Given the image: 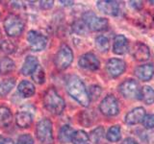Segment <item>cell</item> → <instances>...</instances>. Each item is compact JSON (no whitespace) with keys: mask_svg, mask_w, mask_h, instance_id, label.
Instances as JSON below:
<instances>
[{"mask_svg":"<svg viewBox=\"0 0 154 144\" xmlns=\"http://www.w3.org/2000/svg\"><path fill=\"white\" fill-rule=\"evenodd\" d=\"M27 41L33 51H42L47 45V38L37 31H29L27 34Z\"/></svg>","mask_w":154,"mask_h":144,"instance_id":"cell-9","label":"cell"},{"mask_svg":"<svg viewBox=\"0 0 154 144\" xmlns=\"http://www.w3.org/2000/svg\"><path fill=\"white\" fill-rule=\"evenodd\" d=\"M63 5H65V6H71L72 4H73V1H60Z\"/></svg>","mask_w":154,"mask_h":144,"instance_id":"cell-38","label":"cell"},{"mask_svg":"<svg viewBox=\"0 0 154 144\" xmlns=\"http://www.w3.org/2000/svg\"><path fill=\"white\" fill-rule=\"evenodd\" d=\"M122 144H139L134 138L132 137H128V138H125L124 140L122 142Z\"/></svg>","mask_w":154,"mask_h":144,"instance_id":"cell-37","label":"cell"},{"mask_svg":"<svg viewBox=\"0 0 154 144\" xmlns=\"http://www.w3.org/2000/svg\"><path fill=\"white\" fill-rule=\"evenodd\" d=\"M13 114L9 108L1 106L0 107V128H6L12 123Z\"/></svg>","mask_w":154,"mask_h":144,"instance_id":"cell-20","label":"cell"},{"mask_svg":"<svg viewBox=\"0 0 154 144\" xmlns=\"http://www.w3.org/2000/svg\"><path fill=\"white\" fill-rule=\"evenodd\" d=\"M131 53L133 58L138 62H146L150 58V51L147 45L143 42H136L132 46Z\"/></svg>","mask_w":154,"mask_h":144,"instance_id":"cell-13","label":"cell"},{"mask_svg":"<svg viewBox=\"0 0 154 144\" xmlns=\"http://www.w3.org/2000/svg\"><path fill=\"white\" fill-rule=\"evenodd\" d=\"M4 29L9 37H17L24 30V22L17 14H10L4 20Z\"/></svg>","mask_w":154,"mask_h":144,"instance_id":"cell-3","label":"cell"},{"mask_svg":"<svg viewBox=\"0 0 154 144\" xmlns=\"http://www.w3.org/2000/svg\"><path fill=\"white\" fill-rule=\"evenodd\" d=\"M14 84L16 82L14 78H8L0 82V96L7 95L14 86Z\"/></svg>","mask_w":154,"mask_h":144,"instance_id":"cell-25","label":"cell"},{"mask_svg":"<svg viewBox=\"0 0 154 144\" xmlns=\"http://www.w3.org/2000/svg\"><path fill=\"white\" fill-rule=\"evenodd\" d=\"M43 105L45 109L55 115H59L64 112L66 104L60 94L54 88H48L43 95Z\"/></svg>","mask_w":154,"mask_h":144,"instance_id":"cell-2","label":"cell"},{"mask_svg":"<svg viewBox=\"0 0 154 144\" xmlns=\"http://www.w3.org/2000/svg\"><path fill=\"white\" fill-rule=\"evenodd\" d=\"M38 61L37 58L34 56H28L23 62V65L21 67V73L25 76L32 75L38 67Z\"/></svg>","mask_w":154,"mask_h":144,"instance_id":"cell-17","label":"cell"},{"mask_svg":"<svg viewBox=\"0 0 154 144\" xmlns=\"http://www.w3.org/2000/svg\"><path fill=\"white\" fill-rule=\"evenodd\" d=\"M104 134H105V131H104V128L103 127H97L95 128L94 130L91 132L90 134V140L91 142H94V144H98L101 140H102V138L104 137Z\"/></svg>","mask_w":154,"mask_h":144,"instance_id":"cell-27","label":"cell"},{"mask_svg":"<svg viewBox=\"0 0 154 144\" xmlns=\"http://www.w3.org/2000/svg\"><path fill=\"white\" fill-rule=\"evenodd\" d=\"M130 4H131V6L136 10H141L143 7L142 1H130Z\"/></svg>","mask_w":154,"mask_h":144,"instance_id":"cell-36","label":"cell"},{"mask_svg":"<svg viewBox=\"0 0 154 144\" xmlns=\"http://www.w3.org/2000/svg\"><path fill=\"white\" fill-rule=\"evenodd\" d=\"M143 126L147 129L150 130L154 128V114H146V116L143 119Z\"/></svg>","mask_w":154,"mask_h":144,"instance_id":"cell-33","label":"cell"},{"mask_svg":"<svg viewBox=\"0 0 154 144\" xmlns=\"http://www.w3.org/2000/svg\"><path fill=\"white\" fill-rule=\"evenodd\" d=\"M74 131L69 125H64L61 129H60V132H59V140L61 143H69L71 141V138L72 136H73Z\"/></svg>","mask_w":154,"mask_h":144,"instance_id":"cell-22","label":"cell"},{"mask_svg":"<svg viewBox=\"0 0 154 144\" xmlns=\"http://www.w3.org/2000/svg\"><path fill=\"white\" fill-rule=\"evenodd\" d=\"M4 142H5V138L2 136H0V144H4Z\"/></svg>","mask_w":154,"mask_h":144,"instance_id":"cell-40","label":"cell"},{"mask_svg":"<svg viewBox=\"0 0 154 144\" xmlns=\"http://www.w3.org/2000/svg\"><path fill=\"white\" fill-rule=\"evenodd\" d=\"M126 68V64L123 60L120 59H110L107 62V64H106V70H107V73L113 77V78H117V77L120 76L123 72L125 71Z\"/></svg>","mask_w":154,"mask_h":144,"instance_id":"cell-11","label":"cell"},{"mask_svg":"<svg viewBox=\"0 0 154 144\" xmlns=\"http://www.w3.org/2000/svg\"><path fill=\"white\" fill-rule=\"evenodd\" d=\"M101 92H102V89H101V88L99 86L97 85H93V86H90V88H89V91H88V93H89V97L91 100H96L97 99L99 96L101 95Z\"/></svg>","mask_w":154,"mask_h":144,"instance_id":"cell-32","label":"cell"},{"mask_svg":"<svg viewBox=\"0 0 154 144\" xmlns=\"http://www.w3.org/2000/svg\"><path fill=\"white\" fill-rule=\"evenodd\" d=\"M96 6L99 9V11L109 16H117L120 14V4L115 0L114 1L113 0H101V1H97Z\"/></svg>","mask_w":154,"mask_h":144,"instance_id":"cell-12","label":"cell"},{"mask_svg":"<svg viewBox=\"0 0 154 144\" xmlns=\"http://www.w3.org/2000/svg\"><path fill=\"white\" fill-rule=\"evenodd\" d=\"M140 99L146 105H151L154 103V89L151 86H144L141 88Z\"/></svg>","mask_w":154,"mask_h":144,"instance_id":"cell-21","label":"cell"},{"mask_svg":"<svg viewBox=\"0 0 154 144\" xmlns=\"http://www.w3.org/2000/svg\"><path fill=\"white\" fill-rule=\"evenodd\" d=\"M32 79L35 83L38 85H42L45 81V70H43L42 67L38 64L36 70L34 71V73L32 74Z\"/></svg>","mask_w":154,"mask_h":144,"instance_id":"cell-29","label":"cell"},{"mask_svg":"<svg viewBox=\"0 0 154 144\" xmlns=\"http://www.w3.org/2000/svg\"><path fill=\"white\" fill-rule=\"evenodd\" d=\"M71 142L73 144H89L90 137L89 134L86 132L79 130V131L74 132L73 136L71 138Z\"/></svg>","mask_w":154,"mask_h":144,"instance_id":"cell-23","label":"cell"},{"mask_svg":"<svg viewBox=\"0 0 154 144\" xmlns=\"http://www.w3.org/2000/svg\"><path fill=\"white\" fill-rule=\"evenodd\" d=\"M144 116H146V110L143 107H138L133 109L132 110H130L125 115L124 121L127 125L132 126V125H136L139 124L140 122H142Z\"/></svg>","mask_w":154,"mask_h":144,"instance_id":"cell-14","label":"cell"},{"mask_svg":"<svg viewBox=\"0 0 154 144\" xmlns=\"http://www.w3.org/2000/svg\"><path fill=\"white\" fill-rule=\"evenodd\" d=\"M120 137H122V131H120V127L118 125L110 127L106 134V138L111 142H118L120 140Z\"/></svg>","mask_w":154,"mask_h":144,"instance_id":"cell-24","label":"cell"},{"mask_svg":"<svg viewBox=\"0 0 154 144\" xmlns=\"http://www.w3.org/2000/svg\"><path fill=\"white\" fill-rule=\"evenodd\" d=\"M17 125L19 128H29L33 123V115L29 112H18L16 115Z\"/></svg>","mask_w":154,"mask_h":144,"instance_id":"cell-19","label":"cell"},{"mask_svg":"<svg viewBox=\"0 0 154 144\" xmlns=\"http://www.w3.org/2000/svg\"><path fill=\"white\" fill-rule=\"evenodd\" d=\"M53 1H41L40 2V7L45 9V10H47V9H50L52 8L53 6Z\"/></svg>","mask_w":154,"mask_h":144,"instance_id":"cell-35","label":"cell"},{"mask_svg":"<svg viewBox=\"0 0 154 144\" xmlns=\"http://www.w3.org/2000/svg\"><path fill=\"white\" fill-rule=\"evenodd\" d=\"M134 73L140 80L147 82L152 78L154 73V66L152 64H144L142 65H139L135 68Z\"/></svg>","mask_w":154,"mask_h":144,"instance_id":"cell-15","label":"cell"},{"mask_svg":"<svg viewBox=\"0 0 154 144\" xmlns=\"http://www.w3.org/2000/svg\"><path fill=\"white\" fill-rule=\"evenodd\" d=\"M82 20L85 22V24L88 27V29L94 32L104 31L108 28V20L106 18L99 17L93 12H87L83 14Z\"/></svg>","mask_w":154,"mask_h":144,"instance_id":"cell-5","label":"cell"},{"mask_svg":"<svg viewBox=\"0 0 154 144\" xmlns=\"http://www.w3.org/2000/svg\"><path fill=\"white\" fill-rule=\"evenodd\" d=\"M17 144H34V138L29 134H23L18 137Z\"/></svg>","mask_w":154,"mask_h":144,"instance_id":"cell-34","label":"cell"},{"mask_svg":"<svg viewBox=\"0 0 154 144\" xmlns=\"http://www.w3.org/2000/svg\"><path fill=\"white\" fill-rule=\"evenodd\" d=\"M36 134L37 137L42 144H53L54 138H53L52 133V122L48 118H43L38 121L36 127Z\"/></svg>","mask_w":154,"mask_h":144,"instance_id":"cell-4","label":"cell"},{"mask_svg":"<svg viewBox=\"0 0 154 144\" xmlns=\"http://www.w3.org/2000/svg\"><path fill=\"white\" fill-rule=\"evenodd\" d=\"M72 29L76 34H79V35H84L87 33L88 30V27L85 24L83 20H76L72 24Z\"/></svg>","mask_w":154,"mask_h":144,"instance_id":"cell-31","label":"cell"},{"mask_svg":"<svg viewBox=\"0 0 154 144\" xmlns=\"http://www.w3.org/2000/svg\"><path fill=\"white\" fill-rule=\"evenodd\" d=\"M99 110L106 116H116L119 114V107L117 98L114 95H107L101 101Z\"/></svg>","mask_w":154,"mask_h":144,"instance_id":"cell-8","label":"cell"},{"mask_svg":"<svg viewBox=\"0 0 154 144\" xmlns=\"http://www.w3.org/2000/svg\"><path fill=\"white\" fill-rule=\"evenodd\" d=\"M0 48H1V51L6 53V54H12V53L16 51L17 46L13 41L8 40H4L3 41H1V43H0Z\"/></svg>","mask_w":154,"mask_h":144,"instance_id":"cell-30","label":"cell"},{"mask_svg":"<svg viewBox=\"0 0 154 144\" xmlns=\"http://www.w3.org/2000/svg\"><path fill=\"white\" fill-rule=\"evenodd\" d=\"M35 86L33 85V83L29 81H21L19 83L18 86H17V92L19 93V95L22 96L24 98H28L31 97L34 94H35Z\"/></svg>","mask_w":154,"mask_h":144,"instance_id":"cell-18","label":"cell"},{"mask_svg":"<svg viewBox=\"0 0 154 144\" xmlns=\"http://www.w3.org/2000/svg\"><path fill=\"white\" fill-rule=\"evenodd\" d=\"M95 46L100 52H107L110 48V41L107 37L98 36L95 38Z\"/></svg>","mask_w":154,"mask_h":144,"instance_id":"cell-28","label":"cell"},{"mask_svg":"<svg viewBox=\"0 0 154 144\" xmlns=\"http://www.w3.org/2000/svg\"><path fill=\"white\" fill-rule=\"evenodd\" d=\"M4 144H14V140L12 138H6V139H5Z\"/></svg>","mask_w":154,"mask_h":144,"instance_id":"cell-39","label":"cell"},{"mask_svg":"<svg viewBox=\"0 0 154 144\" xmlns=\"http://www.w3.org/2000/svg\"><path fill=\"white\" fill-rule=\"evenodd\" d=\"M78 64L81 68L91 71H95L99 68L100 62L93 53H86L82 55L78 61Z\"/></svg>","mask_w":154,"mask_h":144,"instance_id":"cell-10","label":"cell"},{"mask_svg":"<svg viewBox=\"0 0 154 144\" xmlns=\"http://www.w3.org/2000/svg\"><path fill=\"white\" fill-rule=\"evenodd\" d=\"M73 61V53L70 47L63 44L55 57V65L59 70H65L69 67Z\"/></svg>","mask_w":154,"mask_h":144,"instance_id":"cell-6","label":"cell"},{"mask_svg":"<svg viewBox=\"0 0 154 144\" xmlns=\"http://www.w3.org/2000/svg\"><path fill=\"white\" fill-rule=\"evenodd\" d=\"M14 69V62L12 59L5 57L0 61V72L2 74H7Z\"/></svg>","mask_w":154,"mask_h":144,"instance_id":"cell-26","label":"cell"},{"mask_svg":"<svg viewBox=\"0 0 154 144\" xmlns=\"http://www.w3.org/2000/svg\"><path fill=\"white\" fill-rule=\"evenodd\" d=\"M119 92L122 94L123 97L127 99H140V88L139 83L136 80L127 79L123 81L119 86Z\"/></svg>","mask_w":154,"mask_h":144,"instance_id":"cell-7","label":"cell"},{"mask_svg":"<svg viewBox=\"0 0 154 144\" xmlns=\"http://www.w3.org/2000/svg\"><path fill=\"white\" fill-rule=\"evenodd\" d=\"M129 50L128 40L123 35H118L114 38L113 52L117 55H123Z\"/></svg>","mask_w":154,"mask_h":144,"instance_id":"cell-16","label":"cell"},{"mask_svg":"<svg viewBox=\"0 0 154 144\" xmlns=\"http://www.w3.org/2000/svg\"><path fill=\"white\" fill-rule=\"evenodd\" d=\"M66 90L71 97L81 106L89 107L91 99L89 97L88 90H87L84 83L78 76L72 75L69 77V79L66 81Z\"/></svg>","mask_w":154,"mask_h":144,"instance_id":"cell-1","label":"cell"}]
</instances>
